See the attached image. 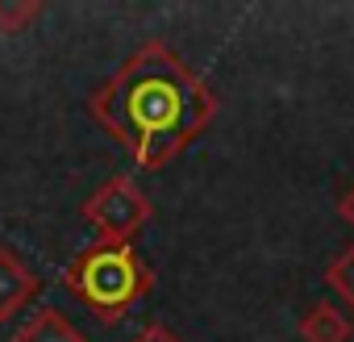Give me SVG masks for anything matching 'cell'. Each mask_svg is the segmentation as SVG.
Listing matches in <instances>:
<instances>
[{
	"mask_svg": "<svg viewBox=\"0 0 354 342\" xmlns=\"http://www.w3.org/2000/svg\"><path fill=\"white\" fill-rule=\"evenodd\" d=\"M133 342H180V334L167 330V325H158V321H150V325H142V334Z\"/></svg>",
	"mask_w": 354,
	"mask_h": 342,
	"instance_id": "9c48e42d",
	"label": "cell"
},
{
	"mask_svg": "<svg viewBox=\"0 0 354 342\" xmlns=\"http://www.w3.org/2000/svg\"><path fill=\"white\" fill-rule=\"evenodd\" d=\"M337 213H342V217H346V222L354 226V188H350V192H346V197L337 201Z\"/></svg>",
	"mask_w": 354,
	"mask_h": 342,
	"instance_id": "30bf717a",
	"label": "cell"
},
{
	"mask_svg": "<svg viewBox=\"0 0 354 342\" xmlns=\"http://www.w3.org/2000/svg\"><path fill=\"white\" fill-rule=\"evenodd\" d=\"M38 13H42L38 0H0V30H5V34H17V30H26Z\"/></svg>",
	"mask_w": 354,
	"mask_h": 342,
	"instance_id": "ba28073f",
	"label": "cell"
},
{
	"mask_svg": "<svg viewBox=\"0 0 354 342\" xmlns=\"http://www.w3.org/2000/svg\"><path fill=\"white\" fill-rule=\"evenodd\" d=\"M13 342H84V334H80L59 309H38V313L13 334Z\"/></svg>",
	"mask_w": 354,
	"mask_h": 342,
	"instance_id": "8992f818",
	"label": "cell"
},
{
	"mask_svg": "<svg viewBox=\"0 0 354 342\" xmlns=\"http://www.w3.org/2000/svg\"><path fill=\"white\" fill-rule=\"evenodd\" d=\"M325 284L346 300V305H354V246H346L333 263H329V271H325Z\"/></svg>",
	"mask_w": 354,
	"mask_h": 342,
	"instance_id": "52a82bcc",
	"label": "cell"
},
{
	"mask_svg": "<svg viewBox=\"0 0 354 342\" xmlns=\"http://www.w3.org/2000/svg\"><path fill=\"white\" fill-rule=\"evenodd\" d=\"M34 296H38V276H34V267H30L17 251L0 246V321L17 317Z\"/></svg>",
	"mask_w": 354,
	"mask_h": 342,
	"instance_id": "277c9868",
	"label": "cell"
},
{
	"mask_svg": "<svg viewBox=\"0 0 354 342\" xmlns=\"http://www.w3.org/2000/svg\"><path fill=\"white\" fill-rule=\"evenodd\" d=\"M63 284L100 321H121L150 292L154 276L133 246H92L63 271Z\"/></svg>",
	"mask_w": 354,
	"mask_h": 342,
	"instance_id": "7a4b0ae2",
	"label": "cell"
},
{
	"mask_svg": "<svg viewBox=\"0 0 354 342\" xmlns=\"http://www.w3.org/2000/svg\"><path fill=\"white\" fill-rule=\"evenodd\" d=\"M350 334H354V321L342 309H333L329 300H317L300 317V338L304 342H350Z\"/></svg>",
	"mask_w": 354,
	"mask_h": 342,
	"instance_id": "5b68a950",
	"label": "cell"
},
{
	"mask_svg": "<svg viewBox=\"0 0 354 342\" xmlns=\"http://www.w3.org/2000/svg\"><path fill=\"white\" fill-rule=\"evenodd\" d=\"M84 217L100 234V246H129V238L150 217V201L129 176H113L104 188H96L84 201Z\"/></svg>",
	"mask_w": 354,
	"mask_h": 342,
	"instance_id": "3957f363",
	"label": "cell"
},
{
	"mask_svg": "<svg viewBox=\"0 0 354 342\" xmlns=\"http://www.w3.org/2000/svg\"><path fill=\"white\" fill-rule=\"evenodd\" d=\"M92 113L133 154L138 167L154 171L209 129L217 96L167 42L154 38L133 51L92 96Z\"/></svg>",
	"mask_w": 354,
	"mask_h": 342,
	"instance_id": "6da1fadb",
	"label": "cell"
}]
</instances>
